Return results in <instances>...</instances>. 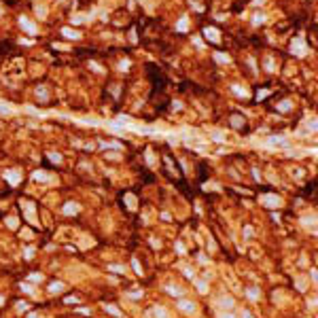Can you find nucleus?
Wrapping results in <instances>:
<instances>
[{"instance_id": "obj_1", "label": "nucleus", "mask_w": 318, "mask_h": 318, "mask_svg": "<svg viewBox=\"0 0 318 318\" xmlns=\"http://www.w3.org/2000/svg\"><path fill=\"white\" fill-rule=\"evenodd\" d=\"M178 308H180V310H185V312H187V314H193V312H195V310H197V308H195V303H193V301H178Z\"/></svg>"}, {"instance_id": "obj_2", "label": "nucleus", "mask_w": 318, "mask_h": 318, "mask_svg": "<svg viewBox=\"0 0 318 318\" xmlns=\"http://www.w3.org/2000/svg\"><path fill=\"white\" fill-rule=\"evenodd\" d=\"M4 178H6L11 185H17V183H19V174L15 172V170H9V172L4 174Z\"/></svg>"}, {"instance_id": "obj_3", "label": "nucleus", "mask_w": 318, "mask_h": 318, "mask_svg": "<svg viewBox=\"0 0 318 318\" xmlns=\"http://www.w3.org/2000/svg\"><path fill=\"white\" fill-rule=\"evenodd\" d=\"M246 293H248V299H250V301H257L259 297H261V291H259V288H255V286H252V288H248Z\"/></svg>"}, {"instance_id": "obj_4", "label": "nucleus", "mask_w": 318, "mask_h": 318, "mask_svg": "<svg viewBox=\"0 0 318 318\" xmlns=\"http://www.w3.org/2000/svg\"><path fill=\"white\" fill-rule=\"evenodd\" d=\"M166 291H168V293H172L174 297H180V295H183V288H180V286H174V284H168V286H166Z\"/></svg>"}, {"instance_id": "obj_5", "label": "nucleus", "mask_w": 318, "mask_h": 318, "mask_svg": "<svg viewBox=\"0 0 318 318\" xmlns=\"http://www.w3.org/2000/svg\"><path fill=\"white\" fill-rule=\"evenodd\" d=\"M64 212H66V214H76V212H78V204H66V206H64Z\"/></svg>"}, {"instance_id": "obj_6", "label": "nucleus", "mask_w": 318, "mask_h": 318, "mask_svg": "<svg viewBox=\"0 0 318 318\" xmlns=\"http://www.w3.org/2000/svg\"><path fill=\"white\" fill-rule=\"evenodd\" d=\"M265 204H272V206H280V197H263Z\"/></svg>"}, {"instance_id": "obj_7", "label": "nucleus", "mask_w": 318, "mask_h": 318, "mask_svg": "<svg viewBox=\"0 0 318 318\" xmlns=\"http://www.w3.org/2000/svg\"><path fill=\"white\" fill-rule=\"evenodd\" d=\"M34 178H36V180H42V183H47V180H49V174H47V172H36V174H34Z\"/></svg>"}, {"instance_id": "obj_8", "label": "nucleus", "mask_w": 318, "mask_h": 318, "mask_svg": "<svg viewBox=\"0 0 318 318\" xmlns=\"http://www.w3.org/2000/svg\"><path fill=\"white\" fill-rule=\"evenodd\" d=\"M62 288H64V284H62V282H53V284L49 286V291H51V293H59Z\"/></svg>"}, {"instance_id": "obj_9", "label": "nucleus", "mask_w": 318, "mask_h": 318, "mask_svg": "<svg viewBox=\"0 0 318 318\" xmlns=\"http://www.w3.org/2000/svg\"><path fill=\"white\" fill-rule=\"evenodd\" d=\"M153 312H155V316H157V318H168V314H166V310H163V308H155Z\"/></svg>"}, {"instance_id": "obj_10", "label": "nucleus", "mask_w": 318, "mask_h": 318, "mask_svg": "<svg viewBox=\"0 0 318 318\" xmlns=\"http://www.w3.org/2000/svg\"><path fill=\"white\" fill-rule=\"evenodd\" d=\"M221 305H223V308H231V305H233V299H231V297H223V299H221Z\"/></svg>"}, {"instance_id": "obj_11", "label": "nucleus", "mask_w": 318, "mask_h": 318, "mask_svg": "<svg viewBox=\"0 0 318 318\" xmlns=\"http://www.w3.org/2000/svg\"><path fill=\"white\" fill-rule=\"evenodd\" d=\"M206 36H210V38H212V42H216V38H219V34H216L214 30H206Z\"/></svg>"}, {"instance_id": "obj_12", "label": "nucleus", "mask_w": 318, "mask_h": 318, "mask_svg": "<svg viewBox=\"0 0 318 318\" xmlns=\"http://www.w3.org/2000/svg\"><path fill=\"white\" fill-rule=\"evenodd\" d=\"M106 310H108V312H111L112 316H119V314H121V312H119V310H117V308H115V305H106Z\"/></svg>"}, {"instance_id": "obj_13", "label": "nucleus", "mask_w": 318, "mask_h": 318, "mask_svg": "<svg viewBox=\"0 0 318 318\" xmlns=\"http://www.w3.org/2000/svg\"><path fill=\"white\" fill-rule=\"evenodd\" d=\"M30 280H32V282H40V280H42V274H32Z\"/></svg>"}, {"instance_id": "obj_14", "label": "nucleus", "mask_w": 318, "mask_h": 318, "mask_svg": "<svg viewBox=\"0 0 318 318\" xmlns=\"http://www.w3.org/2000/svg\"><path fill=\"white\" fill-rule=\"evenodd\" d=\"M21 291H26V293H32V286H30V284H21Z\"/></svg>"}, {"instance_id": "obj_15", "label": "nucleus", "mask_w": 318, "mask_h": 318, "mask_svg": "<svg viewBox=\"0 0 318 318\" xmlns=\"http://www.w3.org/2000/svg\"><path fill=\"white\" fill-rule=\"evenodd\" d=\"M17 310H28V303H23V301H19V303H17Z\"/></svg>"}, {"instance_id": "obj_16", "label": "nucleus", "mask_w": 318, "mask_h": 318, "mask_svg": "<svg viewBox=\"0 0 318 318\" xmlns=\"http://www.w3.org/2000/svg\"><path fill=\"white\" fill-rule=\"evenodd\" d=\"M219 318H235L233 314H229V312H223V314H219Z\"/></svg>"}, {"instance_id": "obj_17", "label": "nucleus", "mask_w": 318, "mask_h": 318, "mask_svg": "<svg viewBox=\"0 0 318 318\" xmlns=\"http://www.w3.org/2000/svg\"><path fill=\"white\" fill-rule=\"evenodd\" d=\"M130 297H131V299H140V297H142V293H130Z\"/></svg>"}, {"instance_id": "obj_18", "label": "nucleus", "mask_w": 318, "mask_h": 318, "mask_svg": "<svg viewBox=\"0 0 318 318\" xmlns=\"http://www.w3.org/2000/svg\"><path fill=\"white\" fill-rule=\"evenodd\" d=\"M242 318H252V314H250L248 310H244V312H242Z\"/></svg>"}, {"instance_id": "obj_19", "label": "nucleus", "mask_w": 318, "mask_h": 318, "mask_svg": "<svg viewBox=\"0 0 318 318\" xmlns=\"http://www.w3.org/2000/svg\"><path fill=\"white\" fill-rule=\"evenodd\" d=\"M111 269H115V272H125V269H123V267H121V265H112Z\"/></svg>"}, {"instance_id": "obj_20", "label": "nucleus", "mask_w": 318, "mask_h": 318, "mask_svg": "<svg viewBox=\"0 0 318 318\" xmlns=\"http://www.w3.org/2000/svg\"><path fill=\"white\" fill-rule=\"evenodd\" d=\"M6 223H9V225H11V227H13V229H15V225H17V221H15V219H9Z\"/></svg>"}, {"instance_id": "obj_21", "label": "nucleus", "mask_w": 318, "mask_h": 318, "mask_svg": "<svg viewBox=\"0 0 318 318\" xmlns=\"http://www.w3.org/2000/svg\"><path fill=\"white\" fill-rule=\"evenodd\" d=\"M0 303H2V297H0Z\"/></svg>"}, {"instance_id": "obj_22", "label": "nucleus", "mask_w": 318, "mask_h": 318, "mask_svg": "<svg viewBox=\"0 0 318 318\" xmlns=\"http://www.w3.org/2000/svg\"><path fill=\"white\" fill-rule=\"evenodd\" d=\"M30 318H36V316H30Z\"/></svg>"}]
</instances>
